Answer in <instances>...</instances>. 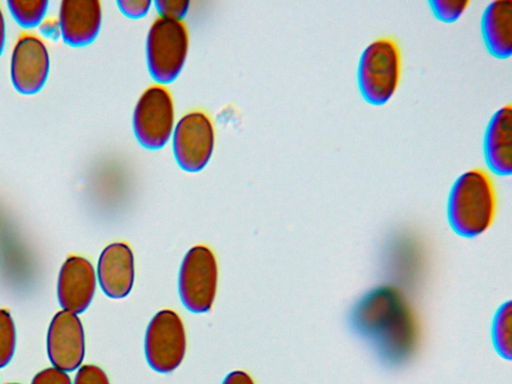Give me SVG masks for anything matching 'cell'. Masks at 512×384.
<instances>
[{"instance_id": "obj_1", "label": "cell", "mask_w": 512, "mask_h": 384, "mask_svg": "<svg viewBox=\"0 0 512 384\" xmlns=\"http://www.w3.org/2000/svg\"><path fill=\"white\" fill-rule=\"evenodd\" d=\"M353 330L388 360L409 357L419 344V325L405 296L393 286L363 295L350 313Z\"/></svg>"}, {"instance_id": "obj_2", "label": "cell", "mask_w": 512, "mask_h": 384, "mask_svg": "<svg viewBox=\"0 0 512 384\" xmlns=\"http://www.w3.org/2000/svg\"><path fill=\"white\" fill-rule=\"evenodd\" d=\"M497 197L490 175L479 168L462 173L453 183L447 202L451 228L463 237H476L492 225Z\"/></svg>"}, {"instance_id": "obj_3", "label": "cell", "mask_w": 512, "mask_h": 384, "mask_svg": "<svg viewBox=\"0 0 512 384\" xmlns=\"http://www.w3.org/2000/svg\"><path fill=\"white\" fill-rule=\"evenodd\" d=\"M401 78V52L393 38L373 40L362 51L357 82L363 99L374 106L386 104L395 94Z\"/></svg>"}, {"instance_id": "obj_4", "label": "cell", "mask_w": 512, "mask_h": 384, "mask_svg": "<svg viewBox=\"0 0 512 384\" xmlns=\"http://www.w3.org/2000/svg\"><path fill=\"white\" fill-rule=\"evenodd\" d=\"M189 51V32L183 21L156 18L150 25L145 56L149 74L157 84L172 83L182 72Z\"/></svg>"}, {"instance_id": "obj_5", "label": "cell", "mask_w": 512, "mask_h": 384, "mask_svg": "<svg viewBox=\"0 0 512 384\" xmlns=\"http://www.w3.org/2000/svg\"><path fill=\"white\" fill-rule=\"evenodd\" d=\"M218 265L205 245L191 247L183 257L178 274V292L184 307L192 313L208 312L214 303Z\"/></svg>"}, {"instance_id": "obj_6", "label": "cell", "mask_w": 512, "mask_h": 384, "mask_svg": "<svg viewBox=\"0 0 512 384\" xmlns=\"http://www.w3.org/2000/svg\"><path fill=\"white\" fill-rule=\"evenodd\" d=\"M175 124L174 101L169 90L160 84L146 88L132 115V128L138 143L151 150L163 148L171 139Z\"/></svg>"}, {"instance_id": "obj_7", "label": "cell", "mask_w": 512, "mask_h": 384, "mask_svg": "<svg viewBox=\"0 0 512 384\" xmlns=\"http://www.w3.org/2000/svg\"><path fill=\"white\" fill-rule=\"evenodd\" d=\"M186 346L181 317L171 309L158 311L145 331L144 353L148 365L156 372L170 373L182 363Z\"/></svg>"}, {"instance_id": "obj_8", "label": "cell", "mask_w": 512, "mask_h": 384, "mask_svg": "<svg viewBox=\"0 0 512 384\" xmlns=\"http://www.w3.org/2000/svg\"><path fill=\"white\" fill-rule=\"evenodd\" d=\"M171 140L178 166L189 173L199 172L207 166L214 151V124L205 112H187L176 122Z\"/></svg>"}, {"instance_id": "obj_9", "label": "cell", "mask_w": 512, "mask_h": 384, "mask_svg": "<svg viewBox=\"0 0 512 384\" xmlns=\"http://www.w3.org/2000/svg\"><path fill=\"white\" fill-rule=\"evenodd\" d=\"M50 67V58L43 40L22 33L11 54L10 77L14 88L21 94L32 95L44 86Z\"/></svg>"}, {"instance_id": "obj_10", "label": "cell", "mask_w": 512, "mask_h": 384, "mask_svg": "<svg viewBox=\"0 0 512 384\" xmlns=\"http://www.w3.org/2000/svg\"><path fill=\"white\" fill-rule=\"evenodd\" d=\"M46 348L53 367L64 372L80 367L85 356V334L77 314L61 310L53 316L47 330Z\"/></svg>"}, {"instance_id": "obj_11", "label": "cell", "mask_w": 512, "mask_h": 384, "mask_svg": "<svg viewBox=\"0 0 512 384\" xmlns=\"http://www.w3.org/2000/svg\"><path fill=\"white\" fill-rule=\"evenodd\" d=\"M97 276L89 260L70 256L62 264L57 280V298L62 310L83 313L91 304Z\"/></svg>"}, {"instance_id": "obj_12", "label": "cell", "mask_w": 512, "mask_h": 384, "mask_svg": "<svg viewBox=\"0 0 512 384\" xmlns=\"http://www.w3.org/2000/svg\"><path fill=\"white\" fill-rule=\"evenodd\" d=\"M97 280L103 293L121 299L131 292L135 279L134 255L124 242H113L101 252L97 263Z\"/></svg>"}, {"instance_id": "obj_13", "label": "cell", "mask_w": 512, "mask_h": 384, "mask_svg": "<svg viewBox=\"0 0 512 384\" xmlns=\"http://www.w3.org/2000/svg\"><path fill=\"white\" fill-rule=\"evenodd\" d=\"M58 24L63 41L74 47L93 42L102 24L98 0H65L59 8Z\"/></svg>"}, {"instance_id": "obj_14", "label": "cell", "mask_w": 512, "mask_h": 384, "mask_svg": "<svg viewBox=\"0 0 512 384\" xmlns=\"http://www.w3.org/2000/svg\"><path fill=\"white\" fill-rule=\"evenodd\" d=\"M488 168L499 176L512 172V106L507 104L490 118L483 140Z\"/></svg>"}, {"instance_id": "obj_15", "label": "cell", "mask_w": 512, "mask_h": 384, "mask_svg": "<svg viewBox=\"0 0 512 384\" xmlns=\"http://www.w3.org/2000/svg\"><path fill=\"white\" fill-rule=\"evenodd\" d=\"M481 33L488 52L506 59L512 54V1L495 0L489 3L481 18Z\"/></svg>"}, {"instance_id": "obj_16", "label": "cell", "mask_w": 512, "mask_h": 384, "mask_svg": "<svg viewBox=\"0 0 512 384\" xmlns=\"http://www.w3.org/2000/svg\"><path fill=\"white\" fill-rule=\"evenodd\" d=\"M48 1L9 0L8 9L14 20L24 28H32L42 23L48 10Z\"/></svg>"}, {"instance_id": "obj_17", "label": "cell", "mask_w": 512, "mask_h": 384, "mask_svg": "<svg viewBox=\"0 0 512 384\" xmlns=\"http://www.w3.org/2000/svg\"><path fill=\"white\" fill-rule=\"evenodd\" d=\"M492 338L497 352L504 358H511V302L503 304L497 311L493 326Z\"/></svg>"}, {"instance_id": "obj_18", "label": "cell", "mask_w": 512, "mask_h": 384, "mask_svg": "<svg viewBox=\"0 0 512 384\" xmlns=\"http://www.w3.org/2000/svg\"><path fill=\"white\" fill-rule=\"evenodd\" d=\"M16 348V328L10 313L0 309V368L13 358Z\"/></svg>"}, {"instance_id": "obj_19", "label": "cell", "mask_w": 512, "mask_h": 384, "mask_svg": "<svg viewBox=\"0 0 512 384\" xmlns=\"http://www.w3.org/2000/svg\"><path fill=\"white\" fill-rule=\"evenodd\" d=\"M469 3L467 0H431L428 2L434 16L445 23L457 21Z\"/></svg>"}, {"instance_id": "obj_20", "label": "cell", "mask_w": 512, "mask_h": 384, "mask_svg": "<svg viewBox=\"0 0 512 384\" xmlns=\"http://www.w3.org/2000/svg\"><path fill=\"white\" fill-rule=\"evenodd\" d=\"M159 17L183 21L189 10L190 2L186 0H156L153 2Z\"/></svg>"}, {"instance_id": "obj_21", "label": "cell", "mask_w": 512, "mask_h": 384, "mask_svg": "<svg viewBox=\"0 0 512 384\" xmlns=\"http://www.w3.org/2000/svg\"><path fill=\"white\" fill-rule=\"evenodd\" d=\"M73 384H110V382L102 368L86 364L78 369Z\"/></svg>"}, {"instance_id": "obj_22", "label": "cell", "mask_w": 512, "mask_h": 384, "mask_svg": "<svg viewBox=\"0 0 512 384\" xmlns=\"http://www.w3.org/2000/svg\"><path fill=\"white\" fill-rule=\"evenodd\" d=\"M116 3L122 14L132 19L146 16L153 5V2L150 0H120Z\"/></svg>"}, {"instance_id": "obj_23", "label": "cell", "mask_w": 512, "mask_h": 384, "mask_svg": "<svg viewBox=\"0 0 512 384\" xmlns=\"http://www.w3.org/2000/svg\"><path fill=\"white\" fill-rule=\"evenodd\" d=\"M31 384H72V381L67 372L50 367L39 371Z\"/></svg>"}, {"instance_id": "obj_24", "label": "cell", "mask_w": 512, "mask_h": 384, "mask_svg": "<svg viewBox=\"0 0 512 384\" xmlns=\"http://www.w3.org/2000/svg\"><path fill=\"white\" fill-rule=\"evenodd\" d=\"M222 384H255V382L245 371L235 370L224 378Z\"/></svg>"}, {"instance_id": "obj_25", "label": "cell", "mask_w": 512, "mask_h": 384, "mask_svg": "<svg viewBox=\"0 0 512 384\" xmlns=\"http://www.w3.org/2000/svg\"><path fill=\"white\" fill-rule=\"evenodd\" d=\"M40 25L42 34L47 38L56 39L58 36H61L58 21L48 19Z\"/></svg>"}, {"instance_id": "obj_26", "label": "cell", "mask_w": 512, "mask_h": 384, "mask_svg": "<svg viewBox=\"0 0 512 384\" xmlns=\"http://www.w3.org/2000/svg\"><path fill=\"white\" fill-rule=\"evenodd\" d=\"M5 39H6L5 20H4V15L2 13V10L0 8V55L2 54L4 46H5Z\"/></svg>"}, {"instance_id": "obj_27", "label": "cell", "mask_w": 512, "mask_h": 384, "mask_svg": "<svg viewBox=\"0 0 512 384\" xmlns=\"http://www.w3.org/2000/svg\"><path fill=\"white\" fill-rule=\"evenodd\" d=\"M8 384H19V383H8Z\"/></svg>"}]
</instances>
